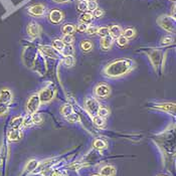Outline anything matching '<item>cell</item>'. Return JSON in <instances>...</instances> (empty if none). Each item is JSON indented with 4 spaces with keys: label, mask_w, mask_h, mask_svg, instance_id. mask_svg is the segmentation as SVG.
<instances>
[{
    "label": "cell",
    "mask_w": 176,
    "mask_h": 176,
    "mask_svg": "<svg viewBox=\"0 0 176 176\" xmlns=\"http://www.w3.org/2000/svg\"><path fill=\"white\" fill-rule=\"evenodd\" d=\"M22 121H23V117H21V116L12 119L11 123H10L11 129H19V127L22 125Z\"/></svg>",
    "instance_id": "cell-22"
},
{
    "label": "cell",
    "mask_w": 176,
    "mask_h": 176,
    "mask_svg": "<svg viewBox=\"0 0 176 176\" xmlns=\"http://www.w3.org/2000/svg\"><path fill=\"white\" fill-rule=\"evenodd\" d=\"M94 147L97 148V149H106L107 148V143L105 142L104 140H102V139H96L94 141Z\"/></svg>",
    "instance_id": "cell-29"
},
{
    "label": "cell",
    "mask_w": 176,
    "mask_h": 176,
    "mask_svg": "<svg viewBox=\"0 0 176 176\" xmlns=\"http://www.w3.org/2000/svg\"><path fill=\"white\" fill-rule=\"evenodd\" d=\"M2 164V159H1V157H0V165Z\"/></svg>",
    "instance_id": "cell-47"
},
{
    "label": "cell",
    "mask_w": 176,
    "mask_h": 176,
    "mask_svg": "<svg viewBox=\"0 0 176 176\" xmlns=\"http://www.w3.org/2000/svg\"><path fill=\"white\" fill-rule=\"evenodd\" d=\"M51 176H61V172L57 171V170H54L53 173H51Z\"/></svg>",
    "instance_id": "cell-44"
},
{
    "label": "cell",
    "mask_w": 176,
    "mask_h": 176,
    "mask_svg": "<svg viewBox=\"0 0 176 176\" xmlns=\"http://www.w3.org/2000/svg\"><path fill=\"white\" fill-rule=\"evenodd\" d=\"M40 26L39 24L37 23L36 21H30L28 23V25L26 27V31H27V34H28L29 36L31 37H37L40 34Z\"/></svg>",
    "instance_id": "cell-7"
},
{
    "label": "cell",
    "mask_w": 176,
    "mask_h": 176,
    "mask_svg": "<svg viewBox=\"0 0 176 176\" xmlns=\"http://www.w3.org/2000/svg\"><path fill=\"white\" fill-rule=\"evenodd\" d=\"M65 120L68 121V122H70V123H77L80 121V117H79V115L77 113H72L71 115H68L67 117H64Z\"/></svg>",
    "instance_id": "cell-31"
},
{
    "label": "cell",
    "mask_w": 176,
    "mask_h": 176,
    "mask_svg": "<svg viewBox=\"0 0 176 176\" xmlns=\"http://www.w3.org/2000/svg\"><path fill=\"white\" fill-rule=\"evenodd\" d=\"M122 32L123 30L119 25L114 24V25L109 26V36H111L113 39H117L118 37H120L122 35Z\"/></svg>",
    "instance_id": "cell-12"
},
{
    "label": "cell",
    "mask_w": 176,
    "mask_h": 176,
    "mask_svg": "<svg viewBox=\"0 0 176 176\" xmlns=\"http://www.w3.org/2000/svg\"><path fill=\"white\" fill-rule=\"evenodd\" d=\"M32 117V121H33V124H40L42 122V117H41L40 114L38 113H34L31 115Z\"/></svg>",
    "instance_id": "cell-37"
},
{
    "label": "cell",
    "mask_w": 176,
    "mask_h": 176,
    "mask_svg": "<svg viewBox=\"0 0 176 176\" xmlns=\"http://www.w3.org/2000/svg\"><path fill=\"white\" fill-rule=\"evenodd\" d=\"M63 64L65 68H71L75 64V57L72 56H68V57H64V61H63Z\"/></svg>",
    "instance_id": "cell-27"
},
{
    "label": "cell",
    "mask_w": 176,
    "mask_h": 176,
    "mask_svg": "<svg viewBox=\"0 0 176 176\" xmlns=\"http://www.w3.org/2000/svg\"><path fill=\"white\" fill-rule=\"evenodd\" d=\"M13 94L9 89L4 88L0 91V104L8 105L12 102Z\"/></svg>",
    "instance_id": "cell-8"
},
{
    "label": "cell",
    "mask_w": 176,
    "mask_h": 176,
    "mask_svg": "<svg viewBox=\"0 0 176 176\" xmlns=\"http://www.w3.org/2000/svg\"><path fill=\"white\" fill-rule=\"evenodd\" d=\"M53 1L57 3H64V2H70L72 0H53Z\"/></svg>",
    "instance_id": "cell-45"
},
{
    "label": "cell",
    "mask_w": 176,
    "mask_h": 176,
    "mask_svg": "<svg viewBox=\"0 0 176 176\" xmlns=\"http://www.w3.org/2000/svg\"><path fill=\"white\" fill-rule=\"evenodd\" d=\"M174 41V38L170 35H167V36H164L163 38L161 39L160 41V46H169V44H171L172 42Z\"/></svg>",
    "instance_id": "cell-34"
},
{
    "label": "cell",
    "mask_w": 176,
    "mask_h": 176,
    "mask_svg": "<svg viewBox=\"0 0 176 176\" xmlns=\"http://www.w3.org/2000/svg\"><path fill=\"white\" fill-rule=\"evenodd\" d=\"M37 166H38V161L35 160V159H31L27 162L25 168H26L27 171H33L34 169L37 168Z\"/></svg>",
    "instance_id": "cell-28"
},
{
    "label": "cell",
    "mask_w": 176,
    "mask_h": 176,
    "mask_svg": "<svg viewBox=\"0 0 176 176\" xmlns=\"http://www.w3.org/2000/svg\"><path fill=\"white\" fill-rule=\"evenodd\" d=\"M97 33L99 34L101 37H106L109 35V26H102L99 27Z\"/></svg>",
    "instance_id": "cell-33"
},
{
    "label": "cell",
    "mask_w": 176,
    "mask_h": 176,
    "mask_svg": "<svg viewBox=\"0 0 176 176\" xmlns=\"http://www.w3.org/2000/svg\"><path fill=\"white\" fill-rule=\"evenodd\" d=\"M115 174H116V168L112 166V165H106L100 171V175L101 176H114Z\"/></svg>",
    "instance_id": "cell-15"
},
{
    "label": "cell",
    "mask_w": 176,
    "mask_h": 176,
    "mask_svg": "<svg viewBox=\"0 0 176 176\" xmlns=\"http://www.w3.org/2000/svg\"><path fill=\"white\" fill-rule=\"evenodd\" d=\"M100 107H101L100 102L98 101V99L94 98V97H87L85 99V108L90 116H96L98 114Z\"/></svg>",
    "instance_id": "cell-3"
},
{
    "label": "cell",
    "mask_w": 176,
    "mask_h": 176,
    "mask_svg": "<svg viewBox=\"0 0 176 176\" xmlns=\"http://www.w3.org/2000/svg\"><path fill=\"white\" fill-rule=\"evenodd\" d=\"M104 13H105L104 10L98 7L96 10H94V11H93V16L96 17V18H101V17L104 15Z\"/></svg>",
    "instance_id": "cell-39"
},
{
    "label": "cell",
    "mask_w": 176,
    "mask_h": 176,
    "mask_svg": "<svg viewBox=\"0 0 176 176\" xmlns=\"http://www.w3.org/2000/svg\"><path fill=\"white\" fill-rule=\"evenodd\" d=\"M171 1H173V2H174V1H175V0H171Z\"/></svg>",
    "instance_id": "cell-52"
},
{
    "label": "cell",
    "mask_w": 176,
    "mask_h": 176,
    "mask_svg": "<svg viewBox=\"0 0 176 176\" xmlns=\"http://www.w3.org/2000/svg\"><path fill=\"white\" fill-rule=\"evenodd\" d=\"M81 1H86V0H79V2H81Z\"/></svg>",
    "instance_id": "cell-50"
},
{
    "label": "cell",
    "mask_w": 176,
    "mask_h": 176,
    "mask_svg": "<svg viewBox=\"0 0 176 176\" xmlns=\"http://www.w3.org/2000/svg\"><path fill=\"white\" fill-rule=\"evenodd\" d=\"M8 111V107L7 105L4 104H0V115H4Z\"/></svg>",
    "instance_id": "cell-43"
},
{
    "label": "cell",
    "mask_w": 176,
    "mask_h": 176,
    "mask_svg": "<svg viewBox=\"0 0 176 176\" xmlns=\"http://www.w3.org/2000/svg\"><path fill=\"white\" fill-rule=\"evenodd\" d=\"M93 18H94V16L90 11H86V12H82L81 14V17H80V20L82 23H85V24H90L92 21H93Z\"/></svg>",
    "instance_id": "cell-19"
},
{
    "label": "cell",
    "mask_w": 176,
    "mask_h": 176,
    "mask_svg": "<svg viewBox=\"0 0 176 176\" xmlns=\"http://www.w3.org/2000/svg\"><path fill=\"white\" fill-rule=\"evenodd\" d=\"M40 50L44 56H46L47 57L50 58H57L58 57V53L57 51L54 50L53 46H40Z\"/></svg>",
    "instance_id": "cell-11"
},
{
    "label": "cell",
    "mask_w": 176,
    "mask_h": 176,
    "mask_svg": "<svg viewBox=\"0 0 176 176\" xmlns=\"http://www.w3.org/2000/svg\"><path fill=\"white\" fill-rule=\"evenodd\" d=\"M114 42V39L112 38L111 36H106V37H102L101 41H100V46H101L102 50H109L110 48L112 47Z\"/></svg>",
    "instance_id": "cell-14"
},
{
    "label": "cell",
    "mask_w": 176,
    "mask_h": 176,
    "mask_svg": "<svg viewBox=\"0 0 176 176\" xmlns=\"http://www.w3.org/2000/svg\"><path fill=\"white\" fill-rule=\"evenodd\" d=\"M135 34H136V31H135V29L134 28H131V27H129V28H126L124 31L122 32V35L125 37V38L127 39H132L134 36H135Z\"/></svg>",
    "instance_id": "cell-25"
},
{
    "label": "cell",
    "mask_w": 176,
    "mask_h": 176,
    "mask_svg": "<svg viewBox=\"0 0 176 176\" xmlns=\"http://www.w3.org/2000/svg\"><path fill=\"white\" fill-rule=\"evenodd\" d=\"M94 94L99 99H106L111 95V88L105 82H101V84L97 85L95 87Z\"/></svg>",
    "instance_id": "cell-5"
},
{
    "label": "cell",
    "mask_w": 176,
    "mask_h": 176,
    "mask_svg": "<svg viewBox=\"0 0 176 176\" xmlns=\"http://www.w3.org/2000/svg\"><path fill=\"white\" fill-rule=\"evenodd\" d=\"M158 176H167V175H158Z\"/></svg>",
    "instance_id": "cell-51"
},
{
    "label": "cell",
    "mask_w": 176,
    "mask_h": 176,
    "mask_svg": "<svg viewBox=\"0 0 176 176\" xmlns=\"http://www.w3.org/2000/svg\"><path fill=\"white\" fill-rule=\"evenodd\" d=\"M61 40H63V42L65 46H70V44H72L75 42V37L72 34H64Z\"/></svg>",
    "instance_id": "cell-30"
},
{
    "label": "cell",
    "mask_w": 176,
    "mask_h": 176,
    "mask_svg": "<svg viewBox=\"0 0 176 176\" xmlns=\"http://www.w3.org/2000/svg\"><path fill=\"white\" fill-rule=\"evenodd\" d=\"M38 96H39L41 104H46V103H50L51 100L54 98V96H56V90L50 87L43 88L41 89V91L38 93Z\"/></svg>",
    "instance_id": "cell-6"
},
{
    "label": "cell",
    "mask_w": 176,
    "mask_h": 176,
    "mask_svg": "<svg viewBox=\"0 0 176 176\" xmlns=\"http://www.w3.org/2000/svg\"><path fill=\"white\" fill-rule=\"evenodd\" d=\"M22 125L24 127H30L31 125H33V121H32V117L30 114H28L25 118H23V121H22Z\"/></svg>",
    "instance_id": "cell-35"
},
{
    "label": "cell",
    "mask_w": 176,
    "mask_h": 176,
    "mask_svg": "<svg viewBox=\"0 0 176 176\" xmlns=\"http://www.w3.org/2000/svg\"><path fill=\"white\" fill-rule=\"evenodd\" d=\"M80 47H81V50L82 51H85V53H90V51H92L94 46H93V42H92L91 40L84 39L80 43Z\"/></svg>",
    "instance_id": "cell-18"
},
{
    "label": "cell",
    "mask_w": 176,
    "mask_h": 176,
    "mask_svg": "<svg viewBox=\"0 0 176 176\" xmlns=\"http://www.w3.org/2000/svg\"><path fill=\"white\" fill-rule=\"evenodd\" d=\"M117 43H118V46H121V47H123V46H125L128 44V39L125 38L123 35H121L120 37H118L117 38Z\"/></svg>",
    "instance_id": "cell-38"
},
{
    "label": "cell",
    "mask_w": 176,
    "mask_h": 176,
    "mask_svg": "<svg viewBox=\"0 0 176 176\" xmlns=\"http://www.w3.org/2000/svg\"><path fill=\"white\" fill-rule=\"evenodd\" d=\"M135 68V63L130 58H119L108 64L103 70V75L109 79H119L130 74Z\"/></svg>",
    "instance_id": "cell-1"
},
{
    "label": "cell",
    "mask_w": 176,
    "mask_h": 176,
    "mask_svg": "<svg viewBox=\"0 0 176 176\" xmlns=\"http://www.w3.org/2000/svg\"><path fill=\"white\" fill-rule=\"evenodd\" d=\"M22 137V132L20 129H11L8 132V140L18 141Z\"/></svg>",
    "instance_id": "cell-16"
},
{
    "label": "cell",
    "mask_w": 176,
    "mask_h": 176,
    "mask_svg": "<svg viewBox=\"0 0 176 176\" xmlns=\"http://www.w3.org/2000/svg\"><path fill=\"white\" fill-rule=\"evenodd\" d=\"M50 19L54 24L61 23L64 19V13L58 9H53L50 12Z\"/></svg>",
    "instance_id": "cell-10"
},
{
    "label": "cell",
    "mask_w": 176,
    "mask_h": 176,
    "mask_svg": "<svg viewBox=\"0 0 176 176\" xmlns=\"http://www.w3.org/2000/svg\"><path fill=\"white\" fill-rule=\"evenodd\" d=\"M89 1H96V0H87V2H89Z\"/></svg>",
    "instance_id": "cell-48"
},
{
    "label": "cell",
    "mask_w": 176,
    "mask_h": 176,
    "mask_svg": "<svg viewBox=\"0 0 176 176\" xmlns=\"http://www.w3.org/2000/svg\"><path fill=\"white\" fill-rule=\"evenodd\" d=\"M97 8H98V3H97L96 1H89L88 2V10L90 12L94 11V10H96Z\"/></svg>",
    "instance_id": "cell-42"
},
{
    "label": "cell",
    "mask_w": 176,
    "mask_h": 176,
    "mask_svg": "<svg viewBox=\"0 0 176 176\" xmlns=\"http://www.w3.org/2000/svg\"><path fill=\"white\" fill-rule=\"evenodd\" d=\"M93 124H94L96 127H98V128H103V127L105 126V119L96 115L93 117Z\"/></svg>",
    "instance_id": "cell-23"
},
{
    "label": "cell",
    "mask_w": 176,
    "mask_h": 176,
    "mask_svg": "<svg viewBox=\"0 0 176 176\" xmlns=\"http://www.w3.org/2000/svg\"><path fill=\"white\" fill-rule=\"evenodd\" d=\"M61 53L63 54L64 57H68V56H74L75 53V48L74 46L70 44V46H64L63 48V50L61 51Z\"/></svg>",
    "instance_id": "cell-24"
},
{
    "label": "cell",
    "mask_w": 176,
    "mask_h": 176,
    "mask_svg": "<svg viewBox=\"0 0 176 176\" xmlns=\"http://www.w3.org/2000/svg\"><path fill=\"white\" fill-rule=\"evenodd\" d=\"M172 13H173V17L175 18V4L173 5V7H172Z\"/></svg>",
    "instance_id": "cell-46"
},
{
    "label": "cell",
    "mask_w": 176,
    "mask_h": 176,
    "mask_svg": "<svg viewBox=\"0 0 176 176\" xmlns=\"http://www.w3.org/2000/svg\"><path fill=\"white\" fill-rule=\"evenodd\" d=\"M78 10L79 11L82 12H86L88 11V2L87 1H81L78 3Z\"/></svg>",
    "instance_id": "cell-36"
},
{
    "label": "cell",
    "mask_w": 176,
    "mask_h": 176,
    "mask_svg": "<svg viewBox=\"0 0 176 176\" xmlns=\"http://www.w3.org/2000/svg\"><path fill=\"white\" fill-rule=\"evenodd\" d=\"M74 108H72V106L70 105V104H65L64 105L63 107L61 108V114L63 115L64 117H67L68 115H71L72 113H74Z\"/></svg>",
    "instance_id": "cell-20"
},
{
    "label": "cell",
    "mask_w": 176,
    "mask_h": 176,
    "mask_svg": "<svg viewBox=\"0 0 176 176\" xmlns=\"http://www.w3.org/2000/svg\"><path fill=\"white\" fill-rule=\"evenodd\" d=\"M98 31V27L97 26H88L87 30H86V33L88 34V35H95Z\"/></svg>",
    "instance_id": "cell-40"
},
{
    "label": "cell",
    "mask_w": 176,
    "mask_h": 176,
    "mask_svg": "<svg viewBox=\"0 0 176 176\" xmlns=\"http://www.w3.org/2000/svg\"><path fill=\"white\" fill-rule=\"evenodd\" d=\"M157 23L160 27H162L164 30H166L169 33L175 32V18L173 16L169 15H162L158 17Z\"/></svg>",
    "instance_id": "cell-2"
},
{
    "label": "cell",
    "mask_w": 176,
    "mask_h": 176,
    "mask_svg": "<svg viewBox=\"0 0 176 176\" xmlns=\"http://www.w3.org/2000/svg\"><path fill=\"white\" fill-rule=\"evenodd\" d=\"M93 176H101L100 174H95V175H93Z\"/></svg>",
    "instance_id": "cell-49"
},
{
    "label": "cell",
    "mask_w": 176,
    "mask_h": 176,
    "mask_svg": "<svg viewBox=\"0 0 176 176\" xmlns=\"http://www.w3.org/2000/svg\"><path fill=\"white\" fill-rule=\"evenodd\" d=\"M155 108L160 110V111H165V112H174L175 111V105L173 103H165V104H159L155 106Z\"/></svg>",
    "instance_id": "cell-17"
},
{
    "label": "cell",
    "mask_w": 176,
    "mask_h": 176,
    "mask_svg": "<svg viewBox=\"0 0 176 176\" xmlns=\"http://www.w3.org/2000/svg\"><path fill=\"white\" fill-rule=\"evenodd\" d=\"M40 105H41V103H40V99H39L38 94L31 95L28 98V100H27V102H26V111H27V113L30 114V115L36 113L37 110L39 109Z\"/></svg>",
    "instance_id": "cell-4"
},
{
    "label": "cell",
    "mask_w": 176,
    "mask_h": 176,
    "mask_svg": "<svg viewBox=\"0 0 176 176\" xmlns=\"http://www.w3.org/2000/svg\"><path fill=\"white\" fill-rule=\"evenodd\" d=\"M64 46L65 44L63 42L61 39H53V47L57 51V53H61V51L63 50V48L64 47Z\"/></svg>",
    "instance_id": "cell-26"
},
{
    "label": "cell",
    "mask_w": 176,
    "mask_h": 176,
    "mask_svg": "<svg viewBox=\"0 0 176 176\" xmlns=\"http://www.w3.org/2000/svg\"><path fill=\"white\" fill-rule=\"evenodd\" d=\"M149 57L151 61H152L153 65H155V68H157L158 65L160 64L161 63V60H162V53L160 50H153L151 51L150 54H149Z\"/></svg>",
    "instance_id": "cell-13"
},
{
    "label": "cell",
    "mask_w": 176,
    "mask_h": 176,
    "mask_svg": "<svg viewBox=\"0 0 176 176\" xmlns=\"http://www.w3.org/2000/svg\"><path fill=\"white\" fill-rule=\"evenodd\" d=\"M98 116L102 117V118L106 119L107 117L110 115V111L108 108H106V107H100L99 111H98V114H97Z\"/></svg>",
    "instance_id": "cell-32"
},
{
    "label": "cell",
    "mask_w": 176,
    "mask_h": 176,
    "mask_svg": "<svg viewBox=\"0 0 176 176\" xmlns=\"http://www.w3.org/2000/svg\"><path fill=\"white\" fill-rule=\"evenodd\" d=\"M27 12H28L31 16L41 17L44 15V13H46V7L41 4H35V5H32V6H30V7H28Z\"/></svg>",
    "instance_id": "cell-9"
},
{
    "label": "cell",
    "mask_w": 176,
    "mask_h": 176,
    "mask_svg": "<svg viewBox=\"0 0 176 176\" xmlns=\"http://www.w3.org/2000/svg\"><path fill=\"white\" fill-rule=\"evenodd\" d=\"M87 28H88V24H85V23H82V22H81L80 24H78L77 27H75V29H77L78 31L81 32V33L86 32Z\"/></svg>",
    "instance_id": "cell-41"
},
{
    "label": "cell",
    "mask_w": 176,
    "mask_h": 176,
    "mask_svg": "<svg viewBox=\"0 0 176 176\" xmlns=\"http://www.w3.org/2000/svg\"><path fill=\"white\" fill-rule=\"evenodd\" d=\"M61 31H63L64 35V34H74V32L75 31V26L72 25V24L68 23V24H64V25L61 27Z\"/></svg>",
    "instance_id": "cell-21"
}]
</instances>
